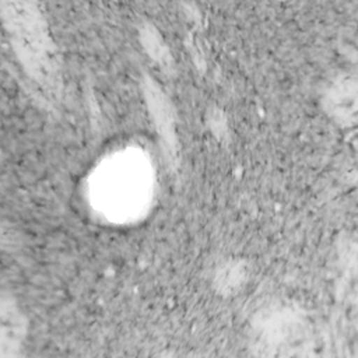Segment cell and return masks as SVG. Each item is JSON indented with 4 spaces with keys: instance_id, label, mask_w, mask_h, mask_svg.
Listing matches in <instances>:
<instances>
[{
    "instance_id": "cell-1",
    "label": "cell",
    "mask_w": 358,
    "mask_h": 358,
    "mask_svg": "<svg viewBox=\"0 0 358 358\" xmlns=\"http://www.w3.org/2000/svg\"><path fill=\"white\" fill-rule=\"evenodd\" d=\"M1 7L6 25L22 62L34 74L48 78L53 55L36 0H1Z\"/></svg>"
},
{
    "instance_id": "cell-2",
    "label": "cell",
    "mask_w": 358,
    "mask_h": 358,
    "mask_svg": "<svg viewBox=\"0 0 358 358\" xmlns=\"http://www.w3.org/2000/svg\"><path fill=\"white\" fill-rule=\"evenodd\" d=\"M326 106L334 119L358 126V76L337 81L326 95Z\"/></svg>"
}]
</instances>
